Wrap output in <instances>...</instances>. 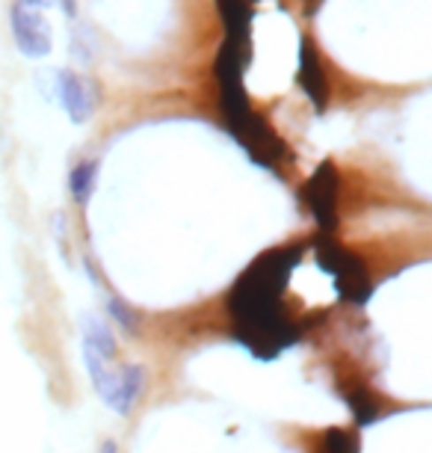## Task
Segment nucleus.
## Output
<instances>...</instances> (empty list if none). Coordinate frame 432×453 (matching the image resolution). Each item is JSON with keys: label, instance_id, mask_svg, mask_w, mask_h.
I'll list each match as a JSON object with an SVG mask.
<instances>
[{"label": "nucleus", "instance_id": "obj_9", "mask_svg": "<svg viewBox=\"0 0 432 453\" xmlns=\"http://www.w3.org/2000/svg\"><path fill=\"white\" fill-rule=\"evenodd\" d=\"M216 10L225 24V39L243 42L246 33H249V19H252L249 0H216Z\"/></svg>", "mask_w": 432, "mask_h": 453}, {"label": "nucleus", "instance_id": "obj_10", "mask_svg": "<svg viewBox=\"0 0 432 453\" xmlns=\"http://www.w3.org/2000/svg\"><path fill=\"white\" fill-rule=\"evenodd\" d=\"M83 344L95 349L104 362H113L116 358V338L110 335V329L104 323H98L95 318H89V323H87V338H83Z\"/></svg>", "mask_w": 432, "mask_h": 453}, {"label": "nucleus", "instance_id": "obj_7", "mask_svg": "<svg viewBox=\"0 0 432 453\" xmlns=\"http://www.w3.org/2000/svg\"><path fill=\"white\" fill-rule=\"evenodd\" d=\"M296 81H299V87L305 89V96L315 101L317 110L326 107L329 81H326V72H323V63H320L317 48L311 45L308 39L299 42V72H296Z\"/></svg>", "mask_w": 432, "mask_h": 453}, {"label": "nucleus", "instance_id": "obj_2", "mask_svg": "<svg viewBox=\"0 0 432 453\" xmlns=\"http://www.w3.org/2000/svg\"><path fill=\"white\" fill-rule=\"evenodd\" d=\"M10 27H12V39L24 57L30 59H42L50 54L54 48V30H50L48 12L42 4H33V0H15L12 12H10Z\"/></svg>", "mask_w": 432, "mask_h": 453}, {"label": "nucleus", "instance_id": "obj_11", "mask_svg": "<svg viewBox=\"0 0 432 453\" xmlns=\"http://www.w3.org/2000/svg\"><path fill=\"white\" fill-rule=\"evenodd\" d=\"M95 173H98V164L95 160H87V164H78L72 169L69 175V187H72V196L78 199L80 204L89 202L92 196V187H95Z\"/></svg>", "mask_w": 432, "mask_h": 453}, {"label": "nucleus", "instance_id": "obj_16", "mask_svg": "<svg viewBox=\"0 0 432 453\" xmlns=\"http://www.w3.org/2000/svg\"><path fill=\"white\" fill-rule=\"evenodd\" d=\"M101 453H116V444H113V441H107L104 448H101Z\"/></svg>", "mask_w": 432, "mask_h": 453}, {"label": "nucleus", "instance_id": "obj_3", "mask_svg": "<svg viewBox=\"0 0 432 453\" xmlns=\"http://www.w3.org/2000/svg\"><path fill=\"white\" fill-rule=\"evenodd\" d=\"M317 261L323 264L326 273H332L337 294H341L346 303L361 305L364 299L370 296L368 270H364V264L355 258V255L341 250V246L332 243V241H320L317 243Z\"/></svg>", "mask_w": 432, "mask_h": 453}, {"label": "nucleus", "instance_id": "obj_1", "mask_svg": "<svg viewBox=\"0 0 432 453\" xmlns=\"http://www.w3.org/2000/svg\"><path fill=\"white\" fill-rule=\"evenodd\" d=\"M293 264L296 250L261 255L240 276L228 299L237 335L258 356H276L293 341V323L282 309V290Z\"/></svg>", "mask_w": 432, "mask_h": 453}, {"label": "nucleus", "instance_id": "obj_14", "mask_svg": "<svg viewBox=\"0 0 432 453\" xmlns=\"http://www.w3.org/2000/svg\"><path fill=\"white\" fill-rule=\"evenodd\" d=\"M323 450L326 453H355V444L344 430H329L323 439Z\"/></svg>", "mask_w": 432, "mask_h": 453}, {"label": "nucleus", "instance_id": "obj_12", "mask_svg": "<svg viewBox=\"0 0 432 453\" xmlns=\"http://www.w3.org/2000/svg\"><path fill=\"white\" fill-rule=\"evenodd\" d=\"M107 309H110V314H113V320L118 323V329L128 332V335H137V332H140V314L133 311L128 303H122L118 296H113Z\"/></svg>", "mask_w": 432, "mask_h": 453}, {"label": "nucleus", "instance_id": "obj_5", "mask_svg": "<svg viewBox=\"0 0 432 453\" xmlns=\"http://www.w3.org/2000/svg\"><path fill=\"white\" fill-rule=\"evenodd\" d=\"M305 199H308V208L315 213L317 226L323 228V234L332 232L337 217V173L332 164H323L311 175L308 187H305Z\"/></svg>", "mask_w": 432, "mask_h": 453}, {"label": "nucleus", "instance_id": "obj_8", "mask_svg": "<svg viewBox=\"0 0 432 453\" xmlns=\"http://www.w3.org/2000/svg\"><path fill=\"white\" fill-rule=\"evenodd\" d=\"M142 380H146V376H142L140 365H131V367H125V371L113 373V382H110V388L104 395V403L113 409L116 415H128L142 391Z\"/></svg>", "mask_w": 432, "mask_h": 453}, {"label": "nucleus", "instance_id": "obj_4", "mask_svg": "<svg viewBox=\"0 0 432 453\" xmlns=\"http://www.w3.org/2000/svg\"><path fill=\"white\" fill-rule=\"evenodd\" d=\"M231 134L237 136V142L243 145L252 155V160L261 166H276L284 157V145L276 136V131L261 119L255 110H246L243 116H237L228 122Z\"/></svg>", "mask_w": 432, "mask_h": 453}, {"label": "nucleus", "instance_id": "obj_6", "mask_svg": "<svg viewBox=\"0 0 432 453\" xmlns=\"http://www.w3.org/2000/svg\"><path fill=\"white\" fill-rule=\"evenodd\" d=\"M57 78H59V101H63L69 119L74 125L89 122L98 107V87L89 78L74 72H59Z\"/></svg>", "mask_w": 432, "mask_h": 453}, {"label": "nucleus", "instance_id": "obj_13", "mask_svg": "<svg viewBox=\"0 0 432 453\" xmlns=\"http://www.w3.org/2000/svg\"><path fill=\"white\" fill-rule=\"evenodd\" d=\"M352 406L355 418H359V424H370L376 418V403L370 400V395H364V391H355V395L346 397Z\"/></svg>", "mask_w": 432, "mask_h": 453}, {"label": "nucleus", "instance_id": "obj_17", "mask_svg": "<svg viewBox=\"0 0 432 453\" xmlns=\"http://www.w3.org/2000/svg\"><path fill=\"white\" fill-rule=\"evenodd\" d=\"M33 4H42V6H45V10H48V6L54 4V0H33Z\"/></svg>", "mask_w": 432, "mask_h": 453}, {"label": "nucleus", "instance_id": "obj_15", "mask_svg": "<svg viewBox=\"0 0 432 453\" xmlns=\"http://www.w3.org/2000/svg\"><path fill=\"white\" fill-rule=\"evenodd\" d=\"M59 6H63L65 15H74V0H59Z\"/></svg>", "mask_w": 432, "mask_h": 453}]
</instances>
